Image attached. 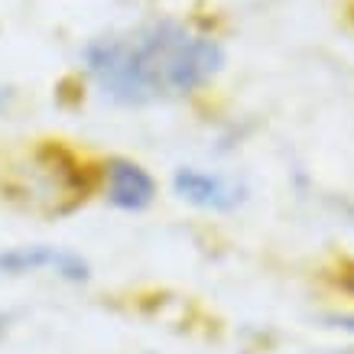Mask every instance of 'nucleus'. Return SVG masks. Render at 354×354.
Here are the masks:
<instances>
[{
  "instance_id": "5",
  "label": "nucleus",
  "mask_w": 354,
  "mask_h": 354,
  "mask_svg": "<svg viewBox=\"0 0 354 354\" xmlns=\"http://www.w3.org/2000/svg\"><path fill=\"white\" fill-rule=\"evenodd\" d=\"M344 286H348V290L354 292V273H348V277H344Z\"/></svg>"
},
{
  "instance_id": "4",
  "label": "nucleus",
  "mask_w": 354,
  "mask_h": 354,
  "mask_svg": "<svg viewBox=\"0 0 354 354\" xmlns=\"http://www.w3.org/2000/svg\"><path fill=\"white\" fill-rule=\"evenodd\" d=\"M153 176L130 160L108 162V198L120 212H143L153 202Z\"/></svg>"
},
{
  "instance_id": "1",
  "label": "nucleus",
  "mask_w": 354,
  "mask_h": 354,
  "mask_svg": "<svg viewBox=\"0 0 354 354\" xmlns=\"http://www.w3.org/2000/svg\"><path fill=\"white\" fill-rule=\"evenodd\" d=\"M225 65L218 39L176 20L108 32L85 46V72L101 95L120 108L195 95Z\"/></svg>"
},
{
  "instance_id": "6",
  "label": "nucleus",
  "mask_w": 354,
  "mask_h": 354,
  "mask_svg": "<svg viewBox=\"0 0 354 354\" xmlns=\"http://www.w3.org/2000/svg\"><path fill=\"white\" fill-rule=\"evenodd\" d=\"M3 332H7V315H0V338H3Z\"/></svg>"
},
{
  "instance_id": "3",
  "label": "nucleus",
  "mask_w": 354,
  "mask_h": 354,
  "mask_svg": "<svg viewBox=\"0 0 354 354\" xmlns=\"http://www.w3.org/2000/svg\"><path fill=\"white\" fill-rule=\"evenodd\" d=\"M36 270H49V273L68 279V283L88 279V263L78 254H72V250H62V247L32 244V247L0 250V273L23 277V273H36Z\"/></svg>"
},
{
  "instance_id": "2",
  "label": "nucleus",
  "mask_w": 354,
  "mask_h": 354,
  "mask_svg": "<svg viewBox=\"0 0 354 354\" xmlns=\"http://www.w3.org/2000/svg\"><path fill=\"white\" fill-rule=\"evenodd\" d=\"M176 195L183 202L205 208V212H234L241 208L247 198V185L234 176H221V172H205V169H192L183 166L172 176Z\"/></svg>"
},
{
  "instance_id": "7",
  "label": "nucleus",
  "mask_w": 354,
  "mask_h": 354,
  "mask_svg": "<svg viewBox=\"0 0 354 354\" xmlns=\"http://www.w3.org/2000/svg\"><path fill=\"white\" fill-rule=\"evenodd\" d=\"M322 354H354V351H322Z\"/></svg>"
}]
</instances>
